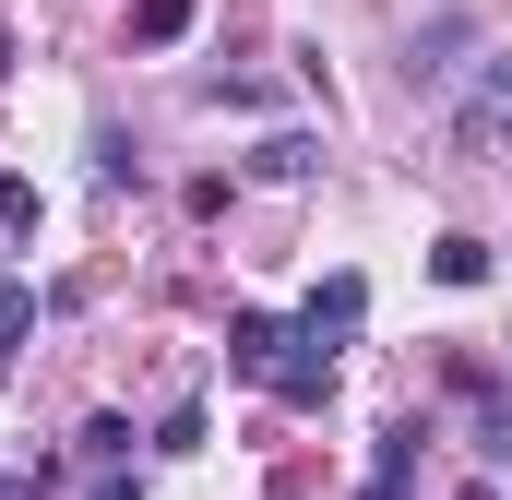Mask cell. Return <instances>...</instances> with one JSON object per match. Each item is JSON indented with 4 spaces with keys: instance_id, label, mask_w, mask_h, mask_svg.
I'll list each match as a JSON object with an SVG mask.
<instances>
[{
    "instance_id": "cell-1",
    "label": "cell",
    "mask_w": 512,
    "mask_h": 500,
    "mask_svg": "<svg viewBox=\"0 0 512 500\" xmlns=\"http://www.w3.org/2000/svg\"><path fill=\"white\" fill-rule=\"evenodd\" d=\"M322 393H334V346L286 334V358H274V405H322Z\"/></svg>"
},
{
    "instance_id": "cell-2",
    "label": "cell",
    "mask_w": 512,
    "mask_h": 500,
    "mask_svg": "<svg viewBox=\"0 0 512 500\" xmlns=\"http://www.w3.org/2000/svg\"><path fill=\"white\" fill-rule=\"evenodd\" d=\"M274 358H286V322H274V310H239V322H227V370L274 381Z\"/></svg>"
},
{
    "instance_id": "cell-3",
    "label": "cell",
    "mask_w": 512,
    "mask_h": 500,
    "mask_svg": "<svg viewBox=\"0 0 512 500\" xmlns=\"http://www.w3.org/2000/svg\"><path fill=\"white\" fill-rule=\"evenodd\" d=\"M358 310H370V286H358V274H334V286L310 298V322H298V334H310V346H346V334H358Z\"/></svg>"
},
{
    "instance_id": "cell-4",
    "label": "cell",
    "mask_w": 512,
    "mask_h": 500,
    "mask_svg": "<svg viewBox=\"0 0 512 500\" xmlns=\"http://www.w3.org/2000/svg\"><path fill=\"white\" fill-rule=\"evenodd\" d=\"M417 489V417H405V429H382V453H370V489L358 500H405Z\"/></svg>"
},
{
    "instance_id": "cell-5",
    "label": "cell",
    "mask_w": 512,
    "mask_h": 500,
    "mask_svg": "<svg viewBox=\"0 0 512 500\" xmlns=\"http://www.w3.org/2000/svg\"><path fill=\"white\" fill-rule=\"evenodd\" d=\"M465 108H477V131L512 143V60H477V96H465Z\"/></svg>"
},
{
    "instance_id": "cell-6",
    "label": "cell",
    "mask_w": 512,
    "mask_h": 500,
    "mask_svg": "<svg viewBox=\"0 0 512 500\" xmlns=\"http://www.w3.org/2000/svg\"><path fill=\"white\" fill-rule=\"evenodd\" d=\"M36 334V286L24 274H0V381H12V346Z\"/></svg>"
},
{
    "instance_id": "cell-7",
    "label": "cell",
    "mask_w": 512,
    "mask_h": 500,
    "mask_svg": "<svg viewBox=\"0 0 512 500\" xmlns=\"http://www.w3.org/2000/svg\"><path fill=\"white\" fill-rule=\"evenodd\" d=\"M131 36H143V48H179V36H191V0H131Z\"/></svg>"
},
{
    "instance_id": "cell-8",
    "label": "cell",
    "mask_w": 512,
    "mask_h": 500,
    "mask_svg": "<svg viewBox=\"0 0 512 500\" xmlns=\"http://www.w3.org/2000/svg\"><path fill=\"white\" fill-rule=\"evenodd\" d=\"M429 274H441V286H489V239H441Z\"/></svg>"
},
{
    "instance_id": "cell-9",
    "label": "cell",
    "mask_w": 512,
    "mask_h": 500,
    "mask_svg": "<svg viewBox=\"0 0 512 500\" xmlns=\"http://www.w3.org/2000/svg\"><path fill=\"white\" fill-rule=\"evenodd\" d=\"M477 453H489V465H512V405H489V417H477Z\"/></svg>"
},
{
    "instance_id": "cell-10",
    "label": "cell",
    "mask_w": 512,
    "mask_h": 500,
    "mask_svg": "<svg viewBox=\"0 0 512 500\" xmlns=\"http://www.w3.org/2000/svg\"><path fill=\"white\" fill-rule=\"evenodd\" d=\"M96 500H143V489H131V477H108V489H96Z\"/></svg>"
},
{
    "instance_id": "cell-11",
    "label": "cell",
    "mask_w": 512,
    "mask_h": 500,
    "mask_svg": "<svg viewBox=\"0 0 512 500\" xmlns=\"http://www.w3.org/2000/svg\"><path fill=\"white\" fill-rule=\"evenodd\" d=\"M0 72H12V36H0Z\"/></svg>"
}]
</instances>
